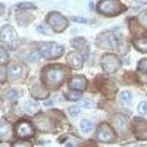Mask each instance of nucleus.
I'll list each match as a JSON object with an SVG mask.
<instances>
[{"label": "nucleus", "instance_id": "obj_1", "mask_svg": "<svg viewBox=\"0 0 147 147\" xmlns=\"http://www.w3.org/2000/svg\"><path fill=\"white\" fill-rule=\"evenodd\" d=\"M65 77H66V69L63 66L57 65V66H47L46 69H43V81L50 88L59 87L65 81Z\"/></svg>", "mask_w": 147, "mask_h": 147}, {"label": "nucleus", "instance_id": "obj_2", "mask_svg": "<svg viewBox=\"0 0 147 147\" xmlns=\"http://www.w3.org/2000/svg\"><path fill=\"white\" fill-rule=\"evenodd\" d=\"M97 10L106 16H115L124 10V6L119 3V0H100Z\"/></svg>", "mask_w": 147, "mask_h": 147}, {"label": "nucleus", "instance_id": "obj_3", "mask_svg": "<svg viewBox=\"0 0 147 147\" xmlns=\"http://www.w3.org/2000/svg\"><path fill=\"white\" fill-rule=\"evenodd\" d=\"M40 53L46 59H57L63 55V47L56 43H41Z\"/></svg>", "mask_w": 147, "mask_h": 147}, {"label": "nucleus", "instance_id": "obj_4", "mask_svg": "<svg viewBox=\"0 0 147 147\" xmlns=\"http://www.w3.org/2000/svg\"><path fill=\"white\" fill-rule=\"evenodd\" d=\"M47 24L50 25L56 32H62L66 30L68 27V21L65 16H62L60 13H57V12H50L47 16Z\"/></svg>", "mask_w": 147, "mask_h": 147}, {"label": "nucleus", "instance_id": "obj_5", "mask_svg": "<svg viewBox=\"0 0 147 147\" xmlns=\"http://www.w3.org/2000/svg\"><path fill=\"white\" fill-rule=\"evenodd\" d=\"M102 66H103V71L107 72V74H113L119 69L121 66V60L118 56L112 55V53H106L103 57H102Z\"/></svg>", "mask_w": 147, "mask_h": 147}, {"label": "nucleus", "instance_id": "obj_6", "mask_svg": "<svg viewBox=\"0 0 147 147\" xmlns=\"http://www.w3.org/2000/svg\"><path fill=\"white\" fill-rule=\"evenodd\" d=\"M97 44L103 49H109V50H112V49L118 47V38L116 35L112 32V31H106L103 34H100L97 37Z\"/></svg>", "mask_w": 147, "mask_h": 147}, {"label": "nucleus", "instance_id": "obj_7", "mask_svg": "<svg viewBox=\"0 0 147 147\" xmlns=\"http://www.w3.org/2000/svg\"><path fill=\"white\" fill-rule=\"evenodd\" d=\"M97 140H100L103 143H112V141H115L113 129L110 128L107 124H102L99 128H97Z\"/></svg>", "mask_w": 147, "mask_h": 147}, {"label": "nucleus", "instance_id": "obj_8", "mask_svg": "<svg viewBox=\"0 0 147 147\" xmlns=\"http://www.w3.org/2000/svg\"><path fill=\"white\" fill-rule=\"evenodd\" d=\"M16 40H18L16 31L10 25H3L2 27V43L7 44V46H12L13 43H16Z\"/></svg>", "mask_w": 147, "mask_h": 147}, {"label": "nucleus", "instance_id": "obj_9", "mask_svg": "<svg viewBox=\"0 0 147 147\" xmlns=\"http://www.w3.org/2000/svg\"><path fill=\"white\" fill-rule=\"evenodd\" d=\"M34 134V128L30 122H25V121H21L16 124V136L21 137V138H28Z\"/></svg>", "mask_w": 147, "mask_h": 147}, {"label": "nucleus", "instance_id": "obj_10", "mask_svg": "<svg viewBox=\"0 0 147 147\" xmlns=\"http://www.w3.org/2000/svg\"><path fill=\"white\" fill-rule=\"evenodd\" d=\"M66 62H68V65H69L71 68L80 69V68H82V65H84V56H82L80 52H71V53H68V56H66Z\"/></svg>", "mask_w": 147, "mask_h": 147}, {"label": "nucleus", "instance_id": "obj_11", "mask_svg": "<svg viewBox=\"0 0 147 147\" xmlns=\"http://www.w3.org/2000/svg\"><path fill=\"white\" fill-rule=\"evenodd\" d=\"M68 85H69L71 90L82 91V90H85V87H87V80H85V77H82V75H77L69 81Z\"/></svg>", "mask_w": 147, "mask_h": 147}, {"label": "nucleus", "instance_id": "obj_12", "mask_svg": "<svg viewBox=\"0 0 147 147\" xmlns=\"http://www.w3.org/2000/svg\"><path fill=\"white\" fill-rule=\"evenodd\" d=\"M71 44L74 47H77L78 50H80V53L84 55V57L88 56V53H90V44H88L87 40H84V38H75V40H72Z\"/></svg>", "mask_w": 147, "mask_h": 147}, {"label": "nucleus", "instance_id": "obj_13", "mask_svg": "<svg viewBox=\"0 0 147 147\" xmlns=\"http://www.w3.org/2000/svg\"><path fill=\"white\" fill-rule=\"evenodd\" d=\"M7 74L10 75V78L13 80H18V78H22L24 74H25V68H24L21 63H12L7 69Z\"/></svg>", "mask_w": 147, "mask_h": 147}, {"label": "nucleus", "instance_id": "obj_14", "mask_svg": "<svg viewBox=\"0 0 147 147\" xmlns=\"http://www.w3.org/2000/svg\"><path fill=\"white\" fill-rule=\"evenodd\" d=\"M113 125H115L116 131H119L121 134H124L127 127H128V121H127V118L124 115H116L113 118Z\"/></svg>", "mask_w": 147, "mask_h": 147}, {"label": "nucleus", "instance_id": "obj_15", "mask_svg": "<svg viewBox=\"0 0 147 147\" xmlns=\"http://www.w3.org/2000/svg\"><path fill=\"white\" fill-rule=\"evenodd\" d=\"M24 109H25V112L28 113V115H37L40 112V105H38V102L37 100H27L25 102V105H24Z\"/></svg>", "mask_w": 147, "mask_h": 147}, {"label": "nucleus", "instance_id": "obj_16", "mask_svg": "<svg viewBox=\"0 0 147 147\" xmlns=\"http://www.w3.org/2000/svg\"><path fill=\"white\" fill-rule=\"evenodd\" d=\"M137 137L141 140H147V122L138 119L137 122Z\"/></svg>", "mask_w": 147, "mask_h": 147}, {"label": "nucleus", "instance_id": "obj_17", "mask_svg": "<svg viewBox=\"0 0 147 147\" xmlns=\"http://www.w3.org/2000/svg\"><path fill=\"white\" fill-rule=\"evenodd\" d=\"M93 128H94V122H93V121H90V119H84V121H81L80 129H81L82 134H88V132H91Z\"/></svg>", "mask_w": 147, "mask_h": 147}, {"label": "nucleus", "instance_id": "obj_18", "mask_svg": "<svg viewBox=\"0 0 147 147\" xmlns=\"http://www.w3.org/2000/svg\"><path fill=\"white\" fill-rule=\"evenodd\" d=\"M119 100H121L122 105H131V102H132V94H131V91L122 90L121 94H119Z\"/></svg>", "mask_w": 147, "mask_h": 147}, {"label": "nucleus", "instance_id": "obj_19", "mask_svg": "<svg viewBox=\"0 0 147 147\" xmlns=\"http://www.w3.org/2000/svg\"><path fill=\"white\" fill-rule=\"evenodd\" d=\"M7 137H10V125L3 119L2 121V140L5 141Z\"/></svg>", "mask_w": 147, "mask_h": 147}, {"label": "nucleus", "instance_id": "obj_20", "mask_svg": "<svg viewBox=\"0 0 147 147\" xmlns=\"http://www.w3.org/2000/svg\"><path fill=\"white\" fill-rule=\"evenodd\" d=\"M66 100H71V102H77L81 99V91H77V90H72V91H68L65 94Z\"/></svg>", "mask_w": 147, "mask_h": 147}, {"label": "nucleus", "instance_id": "obj_21", "mask_svg": "<svg viewBox=\"0 0 147 147\" xmlns=\"http://www.w3.org/2000/svg\"><path fill=\"white\" fill-rule=\"evenodd\" d=\"M136 47L138 49L140 52H147V37H143V38L136 40Z\"/></svg>", "mask_w": 147, "mask_h": 147}, {"label": "nucleus", "instance_id": "obj_22", "mask_svg": "<svg viewBox=\"0 0 147 147\" xmlns=\"http://www.w3.org/2000/svg\"><path fill=\"white\" fill-rule=\"evenodd\" d=\"M19 97H21L19 91H18V90H13V88L9 90V91L6 93V99H7V100H10V102H16V100L19 99Z\"/></svg>", "mask_w": 147, "mask_h": 147}, {"label": "nucleus", "instance_id": "obj_23", "mask_svg": "<svg viewBox=\"0 0 147 147\" xmlns=\"http://www.w3.org/2000/svg\"><path fill=\"white\" fill-rule=\"evenodd\" d=\"M80 112H81V109H80L78 106H71V107H68V115H69V116H72V118L78 116V115H80Z\"/></svg>", "mask_w": 147, "mask_h": 147}, {"label": "nucleus", "instance_id": "obj_24", "mask_svg": "<svg viewBox=\"0 0 147 147\" xmlns=\"http://www.w3.org/2000/svg\"><path fill=\"white\" fill-rule=\"evenodd\" d=\"M138 115H147V102H141L137 107Z\"/></svg>", "mask_w": 147, "mask_h": 147}, {"label": "nucleus", "instance_id": "obj_25", "mask_svg": "<svg viewBox=\"0 0 147 147\" xmlns=\"http://www.w3.org/2000/svg\"><path fill=\"white\" fill-rule=\"evenodd\" d=\"M40 56H41L40 52H32V53L28 55V60H30V62H38Z\"/></svg>", "mask_w": 147, "mask_h": 147}, {"label": "nucleus", "instance_id": "obj_26", "mask_svg": "<svg viewBox=\"0 0 147 147\" xmlns=\"http://www.w3.org/2000/svg\"><path fill=\"white\" fill-rule=\"evenodd\" d=\"M0 60H2V65H5L7 60H9V55L5 49H2V52H0Z\"/></svg>", "mask_w": 147, "mask_h": 147}, {"label": "nucleus", "instance_id": "obj_27", "mask_svg": "<svg viewBox=\"0 0 147 147\" xmlns=\"http://www.w3.org/2000/svg\"><path fill=\"white\" fill-rule=\"evenodd\" d=\"M138 71L147 74V59H143V60H140V62H138Z\"/></svg>", "mask_w": 147, "mask_h": 147}, {"label": "nucleus", "instance_id": "obj_28", "mask_svg": "<svg viewBox=\"0 0 147 147\" xmlns=\"http://www.w3.org/2000/svg\"><path fill=\"white\" fill-rule=\"evenodd\" d=\"M16 9H35V5H32V3H19V5H16Z\"/></svg>", "mask_w": 147, "mask_h": 147}, {"label": "nucleus", "instance_id": "obj_29", "mask_svg": "<svg viewBox=\"0 0 147 147\" xmlns=\"http://www.w3.org/2000/svg\"><path fill=\"white\" fill-rule=\"evenodd\" d=\"M12 147H32V144L28 141H16V143H13Z\"/></svg>", "mask_w": 147, "mask_h": 147}, {"label": "nucleus", "instance_id": "obj_30", "mask_svg": "<svg viewBox=\"0 0 147 147\" xmlns=\"http://www.w3.org/2000/svg\"><path fill=\"white\" fill-rule=\"evenodd\" d=\"M72 21H74V22H80V24H87V22H88L85 18H78V16H74Z\"/></svg>", "mask_w": 147, "mask_h": 147}, {"label": "nucleus", "instance_id": "obj_31", "mask_svg": "<svg viewBox=\"0 0 147 147\" xmlns=\"http://www.w3.org/2000/svg\"><path fill=\"white\" fill-rule=\"evenodd\" d=\"M141 24H143V25L147 28V10H146L144 13L141 15Z\"/></svg>", "mask_w": 147, "mask_h": 147}, {"label": "nucleus", "instance_id": "obj_32", "mask_svg": "<svg viewBox=\"0 0 147 147\" xmlns=\"http://www.w3.org/2000/svg\"><path fill=\"white\" fill-rule=\"evenodd\" d=\"M37 31H38V32H41V34H49V30L47 28H43V25H38V27H37Z\"/></svg>", "mask_w": 147, "mask_h": 147}, {"label": "nucleus", "instance_id": "obj_33", "mask_svg": "<svg viewBox=\"0 0 147 147\" xmlns=\"http://www.w3.org/2000/svg\"><path fill=\"white\" fill-rule=\"evenodd\" d=\"M94 103H93V100H82V103H81V106H84V107H88V106H93Z\"/></svg>", "mask_w": 147, "mask_h": 147}, {"label": "nucleus", "instance_id": "obj_34", "mask_svg": "<svg viewBox=\"0 0 147 147\" xmlns=\"http://www.w3.org/2000/svg\"><path fill=\"white\" fill-rule=\"evenodd\" d=\"M5 80H6V68L5 65H2V82H5Z\"/></svg>", "mask_w": 147, "mask_h": 147}, {"label": "nucleus", "instance_id": "obj_35", "mask_svg": "<svg viewBox=\"0 0 147 147\" xmlns=\"http://www.w3.org/2000/svg\"><path fill=\"white\" fill-rule=\"evenodd\" d=\"M65 147H77V146H75V143H72V141H68V143L65 144Z\"/></svg>", "mask_w": 147, "mask_h": 147}, {"label": "nucleus", "instance_id": "obj_36", "mask_svg": "<svg viewBox=\"0 0 147 147\" xmlns=\"http://www.w3.org/2000/svg\"><path fill=\"white\" fill-rule=\"evenodd\" d=\"M136 3H138V5H144V3H147V0H134Z\"/></svg>", "mask_w": 147, "mask_h": 147}, {"label": "nucleus", "instance_id": "obj_37", "mask_svg": "<svg viewBox=\"0 0 147 147\" xmlns=\"http://www.w3.org/2000/svg\"><path fill=\"white\" fill-rule=\"evenodd\" d=\"M88 7H90V10H94V3H93V2H90Z\"/></svg>", "mask_w": 147, "mask_h": 147}]
</instances>
